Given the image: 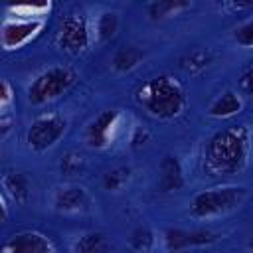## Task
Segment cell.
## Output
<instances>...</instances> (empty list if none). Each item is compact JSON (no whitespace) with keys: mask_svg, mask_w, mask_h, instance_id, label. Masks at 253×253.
Wrapping results in <instances>:
<instances>
[{"mask_svg":"<svg viewBox=\"0 0 253 253\" xmlns=\"http://www.w3.org/2000/svg\"><path fill=\"white\" fill-rule=\"evenodd\" d=\"M89 24L87 18L81 14H67L61 18L57 34H55V43L59 45L61 51L69 55H77L87 49L89 45Z\"/></svg>","mask_w":253,"mask_h":253,"instance_id":"obj_5","label":"cell"},{"mask_svg":"<svg viewBox=\"0 0 253 253\" xmlns=\"http://www.w3.org/2000/svg\"><path fill=\"white\" fill-rule=\"evenodd\" d=\"M65 128H67V121L63 117L53 115V113L42 115L30 125V128L26 132V142L32 150L43 152V150L51 148L63 136Z\"/></svg>","mask_w":253,"mask_h":253,"instance_id":"obj_6","label":"cell"},{"mask_svg":"<svg viewBox=\"0 0 253 253\" xmlns=\"http://www.w3.org/2000/svg\"><path fill=\"white\" fill-rule=\"evenodd\" d=\"M188 2H152L148 6V14L156 20V18H166L170 16L172 12L180 10V8H186Z\"/></svg>","mask_w":253,"mask_h":253,"instance_id":"obj_22","label":"cell"},{"mask_svg":"<svg viewBox=\"0 0 253 253\" xmlns=\"http://www.w3.org/2000/svg\"><path fill=\"white\" fill-rule=\"evenodd\" d=\"M210 61H211L210 51H206V49H192V51H188L186 55H182L180 67H182L184 71L198 73V71L206 69V67L210 65Z\"/></svg>","mask_w":253,"mask_h":253,"instance_id":"obj_17","label":"cell"},{"mask_svg":"<svg viewBox=\"0 0 253 253\" xmlns=\"http://www.w3.org/2000/svg\"><path fill=\"white\" fill-rule=\"evenodd\" d=\"M107 251H109V241L99 231L81 235L73 245V253H107Z\"/></svg>","mask_w":253,"mask_h":253,"instance_id":"obj_15","label":"cell"},{"mask_svg":"<svg viewBox=\"0 0 253 253\" xmlns=\"http://www.w3.org/2000/svg\"><path fill=\"white\" fill-rule=\"evenodd\" d=\"M241 111V99L237 97V93L233 91H225L221 93L210 107V115L217 117V119H225V117H233Z\"/></svg>","mask_w":253,"mask_h":253,"instance_id":"obj_14","label":"cell"},{"mask_svg":"<svg viewBox=\"0 0 253 253\" xmlns=\"http://www.w3.org/2000/svg\"><path fill=\"white\" fill-rule=\"evenodd\" d=\"M53 208L63 213H79L89 210V196L79 186L57 188L53 194Z\"/></svg>","mask_w":253,"mask_h":253,"instance_id":"obj_11","label":"cell"},{"mask_svg":"<svg viewBox=\"0 0 253 253\" xmlns=\"http://www.w3.org/2000/svg\"><path fill=\"white\" fill-rule=\"evenodd\" d=\"M2 253H55V249L45 235L38 231H22L4 243Z\"/></svg>","mask_w":253,"mask_h":253,"instance_id":"obj_9","label":"cell"},{"mask_svg":"<svg viewBox=\"0 0 253 253\" xmlns=\"http://www.w3.org/2000/svg\"><path fill=\"white\" fill-rule=\"evenodd\" d=\"M158 188L162 192H176L184 186V174L182 166L174 156H164L158 170Z\"/></svg>","mask_w":253,"mask_h":253,"instance_id":"obj_12","label":"cell"},{"mask_svg":"<svg viewBox=\"0 0 253 253\" xmlns=\"http://www.w3.org/2000/svg\"><path fill=\"white\" fill-rule=\"evenodd\" d=\"M215 241V233L210 229H168L164 233V245L168 251H180L188 247H198V245H208Z\"/></svg>","mask_w":253,"mask_h":253,"instance_id":"obj_10","label":"cell"},{"mask_svg":"<svg viewBox=\"0 0 253 253\" xmlns=\"http://www.w3.org/2000/svg\"><path fill=\"white\" fill-rule=\"evenodd\" d=\"M241 85H243L245 93H247L249 97H253V65L243 73V77H241Z\"/></svg>","mask_w":253,"mask_h":253,"instance_id":"obj_25","label":"cell"},{"mask_svg":"<svg viewBox=\"0 0 253 253\" xmlns=\"http://www.w3.org/2000/svg\"><path fill=\"white\" fill-rule=\"evenodd\" d=\"M83 166H85V158H83V154L73 152V150H71V152H65L63 158H61V162H59L61 172L67 174V176H75V174H79V172L83 170Z\"/></svg>","mask_w":253,"mask_h":253,"instance_id":"obj_19","label":"cell"},{"mask_svg":"<svg viewBox=\"0 0 253 253\" xmlns=\"http://www.w3.org/2000/svg\"><path fill=\"white\" fill-rule=\"evenodd\" d=\"M43 28V20L40 18H8L2 24L0 42L4 49H18L34 40Z\"/></svg>","mask_w":253,"mask_h":253,"instance_id":"obj_7","label":"cell"},{"mask_svg":"<svg viewBox=\"0 0 253 253\" xmlns=\"http://www.w3.org/2000/svg\"><path fill=\"white\" fill-rule=\"evenodd\" d=\"M8 128H10V121H8V117H6V115H2V136H6Z\"/></svg>","mask_w":253,"mask_h":253,"instance_id":"obj_26","label":"cell"},{"mask_svg":"<svg viewBox=\"0 0 253 253\" xmlns=\"http://www.w3.org/2000/svg\"><path fill=\"white\" fill-rule=\"evenodd\" d=\"M251 134L243 125L215 132L206 146V168L215 176L237 174L245 168L251 148Z\"/></svg>","mask_w":253,"mask_h":253,"instance_id":"obj_1","label":"cell"},{"mask_svg":"<svg viewBox=\"0 0 253 253\" xmlns=\"http://www.w3.org/2000/svg\"><path fill=\"white\" fill-rule=\"evenodd\" d=\"M245 198V190L239 186H223L200 192L192 200V215L196 217H213L235 210Z\"/></svg>","mask_w":253,"mask_h":253,"instance_id":"obj_4","label":"cell"},{"mask_svg":"<svg viewBox=\"0 0 253 253\" xmlns=\"http://www.w3.org/2000/svg\"><path fill=\"white\" fill-rule=\"evenodd\" d=\"M119 30V16L115 12H105L97 20V36L99 40H111Z\"/></svg>","mask_w":253,"mask_h":253,"instance_id":"obj_18","label":"cell"},{"mask_svg":"<svg viewBox=\"0 0 253 253\" xmlns=\"http://www.w3.org/2000/svg\"><path fill=\"white\" fill-rule=\"evenodd\" d=\"M142 57H144V53L140 49H136V47H125V49H121V51L115 53L113 67L117 71H130V69H134L142 61Z\"/></svg>","mask_w":253,"mask_h":253,"instance_id":"obj_16","label":"cell"},{"mask_svg":"<svg viewBox=\"0 0 253 253\" xmlns=\"http://www.w3.org/2000/svg\"><path fill=\"white\" fill-rule=\"evenodd\" d=\"M235 42L245 45V47H253V20L241 24L239 28H235V34H233Z\"/></svg>","mask_w":253,"mask_h":253,"instance_id":"obj_23","label":"cell"},{"mask_svg":"<svg viewBox=\"0 0 253 253\" xmlns=\"http://www.w3.org/2000/svg\"><path fill=\"white\" fill-rule=\"evenodd\" d=\"M128 182V168H113L103 176V188L105 190H121Z\"/></svg>","mask_w":253,"mask_h":253,"instance_id":"obj_20","label":"cell"},{"mask_svg":"<svg viewBox=\"0 0 253 253\" xmlns=\"http://www.w3.org/2000/svg\"><path fill=\"white\" fill-rule=\"evenodd\" d=\"M14 101V93H12V85L8 79L2 81V95H0V107L2 109H8Z\"/></svg>","mask_w":253,"mask_h":253,"instance_id":"obj_24","label":"cell"},{"mask_svg":"<svg viewBox=\"0 0 253 253\" xmlns=\"http://www.w3.org/2000/svg\"><path fill=\"white\" fill-rule=\"evenodd\" d=\"M119 119L121 115L117 111H105L101 113L89 126L85 132V140L89 146L93 148H105L111 144V140L115 138L117 126H119Z\"/></svg>","mask_w":253,"mask_h":253,"instance_id":"obj_8","label":"cell"},{"mask_svg":"<svg viewBox=\"0 0 253 253\" xmlns=\"http://www.w3.org/2000/svg\"><path fill=\"white\" fill-rule=\"evenodd\" d=\"M251 247H253V239H251Z\"/></svg>","mask_w":253,"mask_h":253,"instance_id":"obj_27","label":"cell"},{"mask_svg":"<svg viewBox=\"0 0 253 253\" xmlns=\"http://www.w3.org/2000/svg\"><path fill=\"white\" fill-rule=\"evenodd\" d=\"M2 186L4 194L18 204H24L30 198V182L22 172H6L2 178Z\"/></svg>","mask_w":253,"mask_h":253,"instance_id":"obj_13","label":"cell"},{"mask_svg":"<svg viewBox=\"0 0 253 253\" xmlns=\"http://www.w3.org/2000/svg\"><path fill=\"white\" fill-rule=\"evenodd\" d=\"M128 243H130V247H132L134 251H148V249L152 247V243H154V237H152V233H150L148 229L138 227V229H134V231L130 233Z\"/></svg>","mask_w":253,"mask_h":253,"instance_id":"obj_21","label":"cell"},{"mask_svg":"<svg viewBox=\"0 0 253 253\" xmlns=\"http://www.w3.org/2000/svg\"><path fill=\"white\" fill-rule=\"evenodd\" d=\"M77 81V73L75 69L67 67V65H59V67H51L43 73H40L32 85L28 87V99L34 105H42L47 101L57 99L59 95H63L67 89H71Z\"/></svg>","mask_w":253,"mask_h":253,"instance_id":"obj_3","label":"cell"},{"mask_svg":"<svg viewBox=\"0 0 253 253\" xmlns=\"http://www.w3.org/2000/svg\"><path fill=\"white\" fill-rule=\"evenodd\" d=\"M134 97L140 107H144L152 117L158 119H172L180 115L186 105V95L182 85L168 75H158L154 79H148L136 89Z\"/></svg>","mask_w":253,"mask_h":253,"instance_id":"obj_2","label":"cell"}]
</instances>
